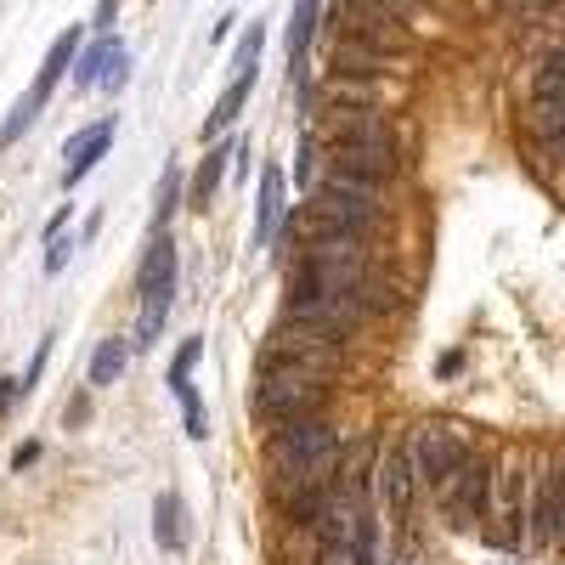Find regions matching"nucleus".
<instances>
[{"label":"nucleus","instance_id":"obj_16","mask_svg":"<svg viewBox=\"0 0 565 565\" xmlns=\"http://www.w3.org/2000/svg\"><path fill=\"white\" fill-rule=\"evenodd\" d=\"M322 29V0H295V18H289V85L306 97V52H311V34Z\"/></svg>","mask_w":565,"mask_h":565},{"label":"nucleus","instance_id":"obj_35","mask_svg":"<svg viewBox=\"0 0 565 565\" xmlns=\"http://www.w3.org/2000/svg\"><path fill=\"white\" fill-rule=\"evenodd\" d=\"M458 367H463V351H447V356H441V380H452Z\"/></svg>","mask_w":565,"mask_h":565},{"label":"nucleus","instance_id":"obj_25","mask_svg":"<svg viewBox=\"0 0 565 565\" xmlns=\"http://www.w3.org/2000/svg\"><path fill=\"white\" fill-rule=\"evenodd\" d=\"M317 565H380L373 543H317Z\"/></svg>","mask_w":565,"mask_h":565},{"label":"nucleus","instance_id":"obj_1","mask_svg":"<svg viewBox=\"0 0 565 565\" xmlns=\"http://www.w3.org/2000/svg\"><path fill=\"white\" fill-rule=\"evenodd\" d=\"M345 463V441L340 430L317 418H295V424H277L271 441H266V469H271V492H300V487H334Z\"/></svg>","mask_w":565,"mask_h":565},{"label":"nucleus","instance_id":"obj_12","mask_svg":"<svg viewBox=\"0 0 565 565\" xmlns=\"http://www.w3.org/2000/svg\"><path fill=\"white\" fill-rule=\"evenodd\" d=\"M373 487H380V503H385L391 521H407L418 481H413V463H407V452H402V447H391L385 458H373Z\"/></svg>","mask_w":565,"mask_h":565},{"label":"nucleus","instance_id":"obj_10","mask_svg":"<svg viewBox=\"0 0 565 565\" xmlns=\"http://www.w3.org/2000/svg\"><path fill=\"white\" fill-rule=\"evenodd\" d=\"M407 463H413V481H441V476H452V469L469 458V447L447 430V424H418V430L407 436Z\"/></svg>","mask_w":565,"mask_h":565},{"label":"nucleus","instance_id":"obj_3","mask_svg":"<svg viewBox=\"0 0 565 565\" xmlns=\"http://www.w3.org/2000/svg\"><path fill=\"white\" fill-rule=\"evenodd\" d=\"M175 238L170 232H153L148 244V260H141V311H136V334H130V351H153L164 322H170V306H175Z\"/></svg>","mask_w":565,"mask_h":565},{"label":"nucleus","instance_id":"obj_19","mask_svg":"<svg viewBox=\"0 0 565 565\" xmlns=\"http://www.w3.org/2000/svg\"><path fill=\"white\" fill-rule=\"evenodd\" d=\"M526 537L532 543H554L559 537V469H543V476H537V503H532V514H526Z\"/></svg>","mask_w":565,"mask_h":565},{"label":"nucleus","instance_id":"obj_17","mask_svg":"<svg viewBox=\"0 0 565 565\" xmlns=\"http://www.w3.org/2000/svg\"><path fill=\"white\" fill-rule=\"evenodd\" d=\"M232 153H238V141H210V148H204V159H199L193 181H186V204H193V210H204V204L215 199V186H221V175H226Z\"/></svg>","mask_w":565,"mask_h":565},{"label":"nucleus","instance_id":"obj_11","mask_svg":"<svg viewBox=\"0 0 565 565\" xmlns=\"http://www.w3.org/2000/svg\"><path fill=\"white\" fill-rule=\"evenodd\" d=\"M328 164H334V175L385 186V181H396L402 153H396V141H328Z\"/></svg>","mask_w":565,"mask_h":565},{"label":"nucleus","instance_id":"obj_36","mask_svg":"<svg viewBox=\"0 0 565 565\" xmlns=\"http://www.w3.org/2000/svg\"><path fill=\"white\" fill-rule=\"evenodd\" d=\"M85 413H90V402H85V396H74V402H68V424H79Z\"/></svg>","mask_w":565,"mask_h":565},{"label":"nucleus","instance_id":"obj_20","mask_svg":"<svg viewBox=\"0 0 565 565\" xmlns=\"http://www.w3.org/2000/svg\"><path fill=\"white\" fill-rule=\"evenodd\" d=\"M391 57L367 52V45H351V40H334V52H328V79H380Z\"/></svg>","mask_w":565,"mask_h":565},{"label":"nucleus","instance_id":"obj_21","mask_svg":"<svg viewBox=\"0 0 565 565\" xmlns=\"http://www.w3.org/2000/svg\"><path fill=\"white\" fill-rule=\"evenodd\" d=\"M153 543L164 554L186 548V503H181V492H159V503H153Z\"/></svg>","mask_w":565,"mask_h":565},{"label":"nucleus","instance_id":"obj_28","mask_svg":"<svg viewBox=\"0 0 565 565\" xmlns=\"http://www.w3.org/2000/svg\"><path fill=\"white\" fill-rule=\"evenodd\" d=\"M181 413H186V436H193V441H204V436H210V418H204V402H199V391H193V396H181Z\"/></svg>","mask_w":565,"mask_h":565},{"label":"nucleus","instance_id":"obj_7","mask_svg":"<svg viewBox=\"0 0 565 565\" xmlns=\"http://www.w3.org/2000/svg\"><path fill=\"white\" fill-rule=\"evenodd\" d=\"M74 57H79V29H63L57 40H52V52H45V63H40V74H34V85H29V97L12 108V119L0 125V148H12V141L40 119V108L52 103V90H57V79L74 68Z\"/></svg>","mask_w":565,"mask_h":565},{"label":"nucleus","instance_id":"obj_14","mask_svg":"<svg viewBox=\"0 0 565 565\" xmlns=\"http://www.w3.org/2000/svg\"><path fill=\"white\" fill-rule=\"evenodd\" d=\"M114 148V119H97V125H85L79 136H68V164H63V186H79L90 170H97Z\"/></svg>","mask_w":565,"mask_h":565},{"label":"nucleus","instance_id":"obj_15","mask_svg":"<svg viewBox=\"0 0 565 565\" xmlns=\"http://www.w3.org/2000/svg\"><path fill=\"white\" fill-rule=\"evenodd\" d=\"M289 181H282V170L277 164H266L260 170V199H255V249H271L277 244V226H282V215H289Z\"/></svg>","mask_w":565,"mask_h":565},{"label":"nucleus","instance_id":"obj_34","mask_svg":"<svg viewBox=\"0 0 565 565\" xmlns=\"http://www.w3.org/2000/svg\"><path fill=\"white\" fill-rule=\"evenodd\" d=\"M34 458H40V441H23V447L12 452V469H29Z\"/></svg>","mask_w":565,"mask_h":565},{"label":"nucleus","instance_id":"obj_4","mask_svg":"<svg viewBox=\"0 0 565 565\" xmlns=\"http://www.w3.org/2000/svg\"><path fill=\"white\" fill-rule=\"evenodd\" d=\"M300 215H306V221H322V226H340V232H356V238H367L373 221H380V186L351 181V175L311 181Z\"/></svg>","mask_w":565,"mask_h":565},{"label":"nucleus","instance_id":"obj_22","mask_svg":"<svg viewBox=\"0 0 565 565\" xmlns=\"http://www.w3.org/2000/svg\"><path fill=\"white\" fill-rule=\"evenodd\" d=\"M125 362H130V340L108 334V340L97 345V356H90V391H103V385H114L119 373H125Z\"/></svg>","mask_w":565,"mask_h":565},{"label":"nucleus","instance_id":"obj_6","mask_svg":"<svg viewBox=\"0 0 565 565\" xmlns=\"http://www.w3.org/2000/svg\"><path fill=\"white\" fill-rule=\"evenodd\" d=\"M481 532L492 548L514 554V548H526V476L521 469H498L492 487H487V514H481Z\"/></svg>","mask_w":565,"mask_h":565},{"label":"nucleus","instance_id":"obj_9","mask_svg":"<svg viewBox=\"0 0 565 565\" xmlns=\"http://www.w3.org/2000/svg\"><path fill=\"white\" fill-rule=\"evenodd\" d=\"M441 487V514L458 526V532H476L481 526V514H487V487H492V469L469 452L452 476H441L436 481Z\"/></svg>","mask_w":565,"mask_h":565},{"label":"nucleus","instance_id":"obj_24","mask_svg":"<svg viewBox=\"0 0 565 565\" xmlns=\"http://www.w3.org/2000/svg\"><path fill=\"white\" fill-rule=\"evenodd\" d=\"M68 249H74V238H68V210H57L52 226H45V271H52V277L68 266Z\"/></svg>","mask_w":565,"mask_h":565},{"label":"nucleus","instance_id":"obj_32","mask_svg":"<svg viewBox=\"0 0 565 565\" xmlns=\"http://www.w3.org/2000/svg\"><path fill=\"white\" fill-rule=\"evenodd\" d=\"M18 396H23V385H18V380H0V418L12 413V402H18Z\"/></svg>","mask_w":565,"mask_h":565},{"label":"nucleus","instance_id":"obj_29","mask_svg":"<svg viewBox=\"0 0 565 565\" xmlns=\"http://www.w3.org/2000/svg\"><path fill=\"white\" fill-rule=\"evenodd\" d=\"M362 7H373V12H385V18L407 23V18H418V7H424V0H362Z\"/></svg>","mask_w":565,"mask_h":565},{"label":"nucleus","instance_id":"obj_2","mask_svg":"<svg viewBox=\"0 0 565 565\" xmlns=\"http://www.w3.org/2000/svg\"><path fill=\"white\" fill-rule=\"evenodd\" d=\"M328 402V385L322 373L300 367V362H282V356H260V373H255V413L271 424H295V418H317Z\"/></svg>","mask_w":565,"mask_h":565},{"label":"nucleus","instance_id":"obj_18","mask_svg":"<svg viewBox=\"0 0 565 565\" xmlns=\"http://www.w3.org/2000/svg\"><path fill=\"white\" fill-rule=\"evenodd\" d=\"M255 74H260V68H249V74H232V85L215 97V108L204 114V136H210V141H215L221 130L238 125V114H244V108H249V97H255Z\"/></svg>","mask_w":565,"mask_h":565},{"label":"nucleus","instance_id":"obj_33","mask_svg":"<svg viewBox=\"0 0 565 565\" xmlns=\"http://www.w3.org/2000/svg\"><path fill=\"white\" fill-rule=\"evenodd\" d=\"M114 18H119V0H97V18H90V23H97V29H114Z\"/></svg>","mask_w":565,"mask_h":565},{"label":"nucleus","instance_id":"obj_26","mask_svg":"<svg viewBox=\"0 0 565 565\" xmlns=\"http://www.w3.org/2000/svg\"><path fill=\"white\" fill-rule=\"evenodd\" d=\"M175 210H181V170L170 164V170H164V181H159V204H153V232H164Z\"/></svg>","mask_w":565,"mask_h":565},{"label":"nucleus","instance_id":"obj_5","mask_svg":"<svg viewBox=\"0 0 565 565\" xmlns=\"http://www.w3.org/2000/svg\"><path fill=\"white\" fill-rule=\"evenodd\" d=\"M322 23L334 29V40L367 45V52H380V57H402L407 52V23L362 7V0H334V7H322Z\"/></svg>","mask_w":565,"mask_h":565},{"label":"nucleus","instance_id":"obj_30","mask_svg":"<svg viewBox=\"0 0 565 565\" xmlns=\"http://www.w3.org/2000/svg\"><path fill=\"white\" fill-rule=\"evenodd\" d=\"M311 159H317V136L306 130V136H300V159H295V181H300V186H311Z\"/></svg>","mask_w":565,"mask_h":565},{"label":"nucleus","instance_id":"obj_23","mask_svg":"<svg viewBox=\"0 0 565 565\" xmlns=\"http://www.w3.org/2000/svg\"><path fill=\"white\" fill-rule=\"evenodd\" d=\"M199 356H204V334L186 340V345L170 356V391H175V396H193V367H199Z\"/></svg>","mask_w":565,"mask_h":565},{"label":"nucleus","instance_id":"obj_13","mask_svg":"<svg viewBox=\"0 0 565 565\" xmlns=\"http://www.w3.org/2000/svg\"><path fill=\"white\" fill-rule=\"evenodd\" d=\"M125 45L114 40V34H103L97 45H90V52H79L74 57V85L79 90H90V85H108V90H119L125 85Z\"/></svg>","mask_w":565,"mask_h":565},{"label":"nucleus","instance_id":"obj_27","mask_svg":"<svg viewBox=\"0 0 565 565\" xmlns=\"http://www.w3.org/2000/svg\"><path fill=\"white\" fill-rule=\"evenodd\" d=\"M260 45H266V29H260V23H249V34L238 40V74L260 68Z\"/></svg>","mask_w":565,"mask_h":565},{"label":"nucleus","instance_id":"obj_8","mask_svg":"<svg viewBox=\"0 0 565 565\" xmlns=\"http://www.w3.org/2000/svg\"><path fill=\"white\" fill-rule=\"evenodd\" d=\"M282 322L317 328V334H328V340H351L367 322V306L356 295H289L282 300Z\"/></svg>","mask_w":565,"mask_h":565},{"label":"nucleus","instance_id":"obj_31","mask_svg":"<svg viewBox=\"0 0 565 565\" xmlns=\"http://www.w3.org/2000/svg\"><path fill=\"white\" fill-rule=\"evenodd\" d=\"M45 356H52V334H45V340H40V351H34V362H29V373H23V380H18V385H23V396H29V391L40 385V373H45Z\"/></svg>","mask_w":565,"mask_h":565}]
</instances>
